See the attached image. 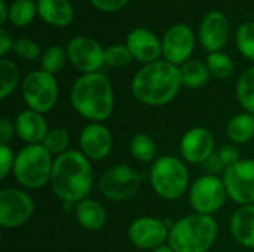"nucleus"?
I'll return each instance as SVG.
<instances>
[{
  "label": "nucleus",
  "mask_w": 254,
  "mask_h": 252,
  "mask_svg": "<svg viewBox=\"0 0 254 252\" xmlns=\"http://www.w3.org/2000/svg\"><path fill=\"white\" fill-rule=\"evenodd\" d=\"M54 195L64 203H79L94 187L91 160L80 150H68L54 159L49 183Z\"/></svg>",
  "instance_id": "nucleus-1"
},
{
  "label": "nucleus",
  "mask_w": 254,
  "mask_h": 252,
  "mask_svg": "<svg viewBox=\"0 0 254 252\" xmlns=\"http://www.w3.org/2000/svg\"><path fill=\"white\" fill-rule=\"evenodd\" d=\"M182 88L180 68L165 59L143 65L131 80V91L135 100L150 107L170 104Z\"/></svg>",
  "instance_id": "nucleus-2"
},
{
  "label": "nucleus",
  "mask_w": 254,
  "mask_h": 252,
  "mask_svg": "<svg viewBox=\"0 0 254 252\" xmlns=\"http://www.w3.org/2000/svg\"><path fill=\"white\" fill-rule=\"evenodd\" d=\"M70 102L83 119L103 123L115 110V92L110 79L101 71L80 74L71 86Z\"/></svg>",
  "instance_id": "nucleus-3"
},
{
  "label": "nucleus",
  "mask_w": 254,
  "mask_h": 252,
  "mask_svg": "<svg viewBox=\"0 0 254 252\" xmlns=\"http://www.w3.org/2000/svg\"><path fill=\"white\" fill-rule=\"evenodd\" d=\"M219 233L213 215L188 214L173 223L168 235V245L176 252H208Z\"/></svg>",
  "instance_id": "nucleus-4"
},
{
  "label": "nucleus",
  "mask_w": 254,
  "mask_h": 252,
  "mask_svg": "<svg viewBox=\"0 0 254 252\" xmlns=\"http://www.w3.org/2000/svg\"><path fill=\"white\" fill-rule=\"evenodd\" d=\"M149 183L164 201H177L190 187L189 169L183 159L165 154L156 157L149 169Z\"/></svg>",
  "instance_id": "nucleus-5"
},
{
  "label": "nucleus",
  "mask_w": 254,
  "mask_h": 252,
  "mask_svg": "<svg viewBox=\"0 0 254 252\" xmlns=\"http://www.w3.org/2000/svg\"><path fill=\"white\" fill-rule=\"evenodd\" d=\"M54 156L42 146H24L15 157L13 177L25 190H37L51 183Z\"/></svg>",
  "instance_id": "nucleus-6"
},
{
  "label": "nucleus",
  "mask_w": 254,
  "mask_h": 252,
  "mask_svg": "<svg viewBox=\"0 0 254 252\" xmlns=\"http://www.w3.org/2000/svg\"><path fill=\"white\" fill-rule=\"evenodd\" d=\"M21 95L27 104V108L42 114L49 113L58 101V82L51 73H46L40 68L33 70L21 83Z\"/></svg>",
  "instance_id": "nucleus-7"
},
{
  "label": "nucleus",
  "mask_w": 254,
  "mask_h": 252,
  "mask_svg": "<svg viewBox=\"0 0 254 252\" xmlns=\"http://www.w3.org/2000/svg\"><path fill=\"white\" fill-rule=\"evenodd\" d=\"M143 175L137 172L127 163H118L107 168L98 178V190L100 193L115 202L128 201L134 198L141 184Z\"/></svg>",
  "instance_id": "nucleus-8"
},
{
  "label": "nucleus",
  "mask_w": 254,
  "mask_h": 252,
  "mask_svg": "<svg viewBox=\"0 0 254 252\" xmlns=\"http://www.w3.org/2000/svg\"><path fill=\"white\" fill-rule=\"evenodd\" d=\"M189 202L196 214L213 215L219 212L228 199L225 183L217 175H201L189 187Z\"/></svg>",
  "instance_id": "nucleus-9"
},
{
  "label": "nucleus",
  "mask_w": 254,
  "mask_h": 252,
  "mask_svg": "<svg viewBox=\"0 0 254 252\" xmlns=\"http://www.w3.org/2000/svg\"><path fill=\"white\" fill-rule=\"evenodd\" d=\"M34 201L24 189L4 187L0 190V226L6 230L18 229L30 221Z\"/></svg>",
  "instance_id": "nucleus-10"
},
{
  "label": "nucleus",
  "mask_w": 254,
  "mask_h": 252,
  "mask_svg": "<svg viewBox=\"0 0 254 252\" xmlns=\"http://www.w3.org/2000/svg\"><path fill=\"white\" fill-rule=\"evenodd\" d=\"M228 198L238 206L254 205V159H241L222 177Z\"/></svg>",
  "instance_id": "nucleus-11"
},
{
  "label": "nucleus",
  "mask_w": 254,
  "mask_h": 252,
  "mask_svg": "<svg viewBox=\"0 0 254 252\" xmlns=\"http://www.w3.org/2000/svg\"><path fill=\"white\" fill-rule=\"evenodd\" d=\"M173 223H167L165 220L149 215L140 217L129 224L128 239L138 250L153 251L168 244V235Z\"/></svg>",
  "instance_id": "nucleus-12"
},
{
  "label": "nucleus",
  "mask_w": 254,
  "mask_h": 252,
  "mask_svg": "<svg viewBox=\"0 0 254 252\" xmlns=\"http://www.w3.org/2000/svg\"><path fill=\"white\" fill-rule=\"evenodd\" d=\"M68 62L82 74L98 73L106 64V49L92 37L77 36L67 43Z\"/></svg>",
  "instance_id": "nucleus-13"
},
{
  "label": "nucleus",
  "mask_w": 254,
  "mask_h": 252,
  "mask_svg": "<svg viewBox=\"0 0 254 252\" xmlns=\"http://www.w3.org/2000/svg\"><path fill=\"white\" fill-rule=\"evenodd\" d=\"M162 59L173 65H183L195 50L196 37L188 24H174L162 36Z\"/></svg>",
  "instance_id": "nucleus-14"
},
{
  "label": "nucleus",
  "mask_w": 254,
  "mask_h": 252,
  "mask_svg": "<svg viewBox=\"0 0 254 252\" xmlns=\"http://www.w3.org/2000/svg\"><path fill=\"white\" fill-rule=\"evenodd\" d=\"M216 153V140L210 129L195 126L188 129L180 140L182 159L190 165H202Z\"/></svg>",
  "instance_id": "nucleus-15"
},
{
  "label": "nucleus",
  "mask_w": 254,
  "mask_h": 252,
  "mask_svg": "<svg viewBox=\"0 0 254 252\" xmlns=\"http://www.w3.org/2000/svg\"><path fill=\"white\" fill-rule=\"evenodd\" d=\"M113 149L110 129L100 122H89L79 134V150L89 160H104Z\"/></svg>",
  "instance_id": "nucleus-16"
},
{
  "label": "nucleus",
  "mask_w": 254,
  "mask_h": 252,
  "mask_svg": "<svg viewBox=\"0 0 254 252\" xmlns=\"http://www.w3.org/2000/svg\"><path fill=\"white\" fill-rule=\"evenodd\" d=\"M229 34H231V24L228 16L223 12L211 10L202 18L199 24L198 40L208 53H213V52H220L226 46L229 40Z\"/></svg>",
  "instance_id": "nucleus-17"
},
{
  "label": "nucleus",
  "mask_w": 254,
  "mask_h": 252,
  "mask_svg": "<svg viewBox=\"0 0 254 252\" xmlns=\"http://www.w3.org/2000/svg\"><path fill=\"white\" fill-rule=\"evenodd\" d=\"M125 45L132 58L143 62V65L156 62L162 58V40L149 28L137 27L131 30L125 37Z\"/></svg>",
  "instance_id": "nucleus-18"
},
{
  "label": "nucleus",
  "mask_w": 254,
  "mask_h": 252,
  "mask_svg": "<svg viewBox=\"0 0 254 252\" xmlns=\"http://www.w3.org/2000/svg\"><path fill=\"white\" fill-rule=\"evenodd\" d=\"M13 122L16 129V137L22 143H25V146L42 144L51 129L48 126L45 116L30 108L19 111L13 119Z\"/></svg>",
  "instance_id": "nucleus-19"
},
{
  "label": "nucleus",
  "mask_w": 254,
  "mask_h": 252,
  "mask_svg": "<svg viewBox=\"0 0 254 252\" xmlns=\"http://www.w3.org/2000/svg\"><path fill=\"white\" fill-rule=\"evenodd\" d=\"M39 18L57 28L68 27L74 18V9L70 0H37Z\"/></svg>",
  "instance_id": "nucleus-20"
},
{
  "label": "nucleus",
  "mask_w": 254,
  "mask_h": 252,
  "mask_svg": "<svg viewBox=\"0 0 254 252\" xmlns=\"http://www.w3.org/2000/svg\"><path fill=\"white\" fill-rule=\"evenodd\" d=\"M231 235L246 248L254 250V205L238 206L231 217Z\"/></svg>",
  "instance_id": "nucleus-21"
},
{
  "label": "nucleus",
  "mask_w": 254,
  "mask_h": 252,
  "mask_svg": "<svg viewBox=\"0 0 254 252\" xmlns=\"http://www.w3.org/2000/svg\"><path fill=\"white\" fill-rule=\"evenodd\" d=\"M74 215L79 226L88 232H98L107 223V212L106 208L95 199H83L76 203Z\"/></svg>",
  "instance_id": "nucleus-22"
},
{
  "label": "nucleus",
  "mask_w": 254,
  "mask_h": 252,
  "mask_svg": "<svg viewBox=\"0 0 254 252\" xmlns=\"http://www.w3.org/2000/svg\"><path fill=\"white\" fill-rule=\"evenodd\" d=\"M226 135L232 144H246L254 138V114L243 111L232 116L226 125Z\"/></svg>",
  "instance_id": "nucleus-23"
},
{
  "label": "nucleus",
  "mask_w": 254,
  "mask_h": 252,
  "mask_svg": "<svg viewBox=\"0 0 254 252\" xmlns=\"http://www.w3.org/2000/svg\"><path fill=\"white\" fill-rule=\"evenodd\" d=\"M180 68V77L183 88L188 89H199L205 86L210 80V70L205 62L199 59H189Z\"/></svg>",
  "instance_id": "nucleus-24"
},
{
  "label": "nucleus",
  "mask_w": 254,
  "mask_h": 252,
  "mask_svg": "<svg viewBox=\"0 0 254 252\" xmlns=\"http://www.w3.org/2000/svg\"><path fill=\"white\" fill-rule=\"evenodd\" d=\"M129 153L141 163H153L156 160V143L144 132L135 134L129 141Z\"/></svg>",
  "instance_id": "nucleus-25"
},
{
  "label": "nucleus",
  "mask_w": 254,
  "mask_h": 252,
  "mask_svg": "<svg viewBox=\"0 0 254 252\" xmlns=\"http://www.w3.org/2000/svg\"><path fill=\"white\" fill-rule=\"evenodd\" d=\"M235 94L244 111L254 114V65L241 73L237 80Z\"/></svg>",
  "instance_id": "nucleus-26"
},
{
  "label": "nucleus",
  "mask_w": 254,
  "mask_h": 252,
  "mask_svg": "<svg viewBox=\"0 0 254 252\" xmlns=\"http://www.w3.org/2000/svg\"><path fill=\"white\" fill-rule=\"evenodd\" d=\"M37 15V1L13 0L9 4V22L15 27L30 25Z\"/></svg>",
  "instance_id": "nucleus-27"
},
{
  "label": "nucleus",
  "mask_w": 254,
  "mask_h": 252,
  "mask_svg": "<svg viewBox=\"0 0 254 252\" xmlns=\"http://www.w3.org/2000/svg\"><path fill=\"white\" fill-rule=\"evenodd\" d=\"M21 80L18 65L7 58L0 61V100H6L18 88Z\"/></svg>",
  "instance_id": "nucleus-28"
},
{
  "label": "nucleus",
  "mask_w": 254,
  "mask_h": 252,
  "mask_svg": "<svg viewBox=\"0 0 254 252\" xmlns=\"http://www.w3.org/2000/svg\"><path fill=\"white\" fill-rule=\"evenodd\" d=\"M39 61H40V70L55 76L57 73H60L64 68L65 62L68 61L67 50L58 45H51L42 50Z\"/></svg>",
  "instance_id": "nucleus-29"
},
{
  "label": "nucleus",
  "mask_w": 254,
  "mask_h": 252,
  "mask_svg": "<svg viewBox=\"0 0 254 252\" xmlns=\"http://www.w3.org/2000/svg\"><path fill=\"white\" fill-rule=\"evenodd\" d=\"M68 144H70V132L64 126L51 128L48 135L45 137V140L42 143V146L55 157L68 151L70 150Z\"/></svg>",
  "instance_id": "nucleus-30"
},
{
  "label": "nucleus",
  "mask_w": 254,
  "mask_h": 252,
  "mask_svg": "<svg viewBox=\"0 0 254 252\" xmlns=\"http://www.w3.org/2000/svg\"><path fill=\"white\" fill-rule=\"evenodd\" d=\"M205 64L210 70V74L216 79H228L234 73V61L225 52H213L207 55Z\"/></svg>",
  "instance_id": "nucleus-31"
},
{
  "label": "nucleus",
  "mask_w": 254,
  "mask_h": 252,
  "mask_svg": "<svg viewBox=\"0 0 254 252\" xmlns=\"http://www.w3.org/2000/svg\"><path fill=\"white\" fill-rule=\"evenodd\" d=\"M235 43L238 52L246 58L254 62V22H243L235 34Z\"/></svg>",
  "instance_id": "nucleus-32"
},
{
  "label": "nucleus",
  "mask_w": 254,
  "mask_h": 252,
  "mask_svg": "<svg viewBox=\"0 0 254 252\" xmlns=\"http://www.w3.org/2000/svg\"><path fill=\"white\" fill-rule=\"evenodd\" d=\"M132 59L134 58L125 43H115L106 48V64L113 68L127 67Z\"/></svg>",
  "instance_id": "nucleus-33"
},
{
  "label": "nucleus",
  "mask_w": 254,
  "mask_h": 252,
  "mask_svg": "<svg viewBox=\"0 0 254 252\" xmlns=\"http://www.w3.org/2000/svg\"><path fill=\"white\" fill-rule=\"evenodd\" d=\"M13 53L21 58V59H25V61H36V59H40V55H42V50L39 48V45L31 40V39H27V37H19L15 40L13 43Z\"/></svg>",
  "instance_id": "nucleus-34"
},
{
  "label": "nucleus",
  "mask_w": 254,
  "mask_h": 252,
  "mask_svg": "<svg viewBox=\"0 0 254 252\" xmlns=\"http://www.w3.org/2000/svg\"><path fill=\"white\" fill-rule=\"evenodd\" d=\"M16 153L9 147V144H0V178H6L12 171L15 165Z\"/></svg>",
  "instance_id": "nucleus-35"
},
{
  "label": "nucleus",
  "mask_w": 254,
  "mask_h": 252,
  "mask_svg": "<svg viewBox=\"0 0 254 252\" xmlns=\"http://www.w3.org/2000/svg\"><path fill=\"white\" fill-rule=\"evenodd\" d=\"M219 157L222 159V162L225 163L226 168L235 165L237 162L241 160V153L240 149L235 144H223L219 150H217Z\"/></svg>",
  "instance_id": "nucleus-36"
},
{
  "label": "nucleus",
  "mask_w": 254,
  "mask_h": 252,
  "mask_svg": "<svg viewBox=\"0 0 254 252\" xmlns=\"http://www.w3.org/2000/svg\"><path fill=\"white\" fill-rule=\"evenodd\" d=\"M97 10L106 12V13H113L121 9H124L129 0H88Z\"/></svg>",
  "instance_id": "nucleus-37"
},
{
  "label": "nucleus",
  "mask_w": 254,
  "mask_h": 252,
  "mask_svg": "<svg viewBox=\"0 0 254 252\" xmlns=\"http://www.w3.org/2000/svg\"><path fill=\"white\" fill-rule=\"evenodd\" d=\"M202 168L205 169V172H207L208 175H217V177H219V174H225V171H226V166H225V163L222 162V159L219 157L217 151H216L214 154H211V156L202 163Z\"/></svg>",
  "instance_id": "nucleus-38"
},
{
  "label": "nucleus",
  "mask_w": 254,
  "mask_h": 252,
  "mask_svg": "<svg viewBox=\"0 0 254 252\" xmlns=\"http://www.w3.org/2000/svg\"><path fill=\"white\" fill-rule=\"evenodd\" d=\"M16 135L15 122L9 117H1L0 120V144H9V141Z\"/></svg>",
  "instance_id": "nucleus-39"
},
{
  "label": "nucleus",
  "mask_w": 254,
  "mask_h": 252,
  "mask_svg": "<svg viewBox=\"0 0 254 252\" xmlns=\"http://www.w3.org/2000/svg\"><path fill=\"white\" fill-rule=\"evenodd\" d=\"M13 43H15V40L12 39V34L3 25L0 28V55H1V58H6L7 52L13 49Z\"/></svg>",
  "instance_id": "nucleus-40"
},
{
  "label": "nucleus",
  "mask_w": 254,
  "mask_h": 252,
  "mask_svg": "<svg viewBox=\"0 0 254 252\" xmlns=\"http://www.w3.org/2000/svg\"><path fill=\"white\" fill-rule=\"evenodd\" d=\"M9 21V4L6 3V0H0V22L1 27Z\"/></svg>",
  "instance_id": "nucleus-41"
},
{
  "label": "nucleus",
  "mask_w": 254,
  "mask_h": 252,
  "mask_svg": "<svg viewBox=\"0 0 254 252\" xmlns=\"http://www.w3.org/2000/svg\"><path fill=\"white\" fill-rule=\"evenodd\" d=\"M150 252H176L168 244H165V245H162V247H159V248H156V250H153V251Z\"/></svg>",
  "instance_id": "nucleus-42"
}]
</instances>
